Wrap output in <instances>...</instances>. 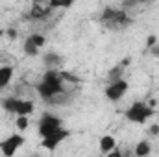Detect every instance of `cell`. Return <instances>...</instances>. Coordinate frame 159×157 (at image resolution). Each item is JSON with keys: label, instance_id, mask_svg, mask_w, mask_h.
<instances>
[{"label": "cell", "instance_id": "ba28073f", "mask_svg": "<svg viewBox=\"0 0 159 157\" xmlns=\"http://www.w3.org/2000/svg\"><path fill=\"white\" fill-rule=\"evenodd\" d=\"M52 11H54V9H52L48 4H46V6H43V4H34L32 9H30V13H28V19H34V20H44Z\"/></svg>", "mask_w": 159, "mask_h": 157}, {"label": "cell", "instance_id": "484cf974", "mask_svg": "<svg viewBox=\"0 0 159 157\" xmlns=\"http://www.w3.org/2000/svg\"><path fill=\"white\" fill-rule=\"evenodd\" d=\"M150 52H152V56H154V57H159V44H156L154 48H150Z\"/></svg>", "mask_w": 159, "mask_h": 157}, {"label": "cell", "instance_id": "d4e9b609", "mask_svg": "<svg viewBox=\"0 0 159 157\" xmlns=\"http://www.w3.org/2000/svg\"><path fill=\"white\" fill-rule=\"evenodd\" d=\"M129 63H131V57H126V59H124V61H120L119 65H120V67H122V69H126V67H128V65H129Z\"/></svg>", "mask_w": 159, "mask_h": 157}, {"label": "cell", "instance_id": "d6986e66", "mask_svg": "<svg viewBox=\"0 0 159 157\" xmlns=\"http://www.w3.org/2000/svg\"><path fill=\"white\" fill-rule=\"evenodd\" d=\"M61 79H63V81H70V83H80L78 76H74V74L69 72V70H61Z\"/></svg>", "mask_w": 159, "mask_h": 157}, {"label": "cell", "instance_id": "7c38bea8", "mask_svg": "<svg viewBox=\"0 0 159 157\" xmlns=\"http://www.w3.org/2000/svg\"><path fill=\"white\" fill-rule=\"evenodd\" d=\"M43 63H44L46 70H52V69H56L57 65H61V57H59L56 52H50V54H44Z\"/></svg>", "mask_w": 159, "mask_h": 157}, {"label": "cell", "instance_id": "e0dca14e", "mask_svg": "<svg viewBox=\"0 0 159 157\" xmlns=\"http://www.w3.org/2000/svg\"><path fill=\"white\" fill-rule=\"evenodd\" d=\"M28 39L32 41V44H35L37 48H43V46L46 44V37H44V35H41V34H32Z\"/></svg>", "mask_w": 159, "mask_h": 157}, {"label": "cell", "instance_id": "5bb4252c", "mask_svg": "<svg viewBox=\"0 0 159 157\" xmlns=\"http://www.w3.org/2000/svg\"><path fill=\"white\" fill-rule=\"evenodd\" d=\"M122 74H124V69H122L120 65H117V67H113V69L107 72V81H109V83H115V81H119V79H124Z\"/></svg>", "mask_w": 159, "mask_h": 157}, {"label": "cell", "instance_id": "6da1fadb", "mask_svg": "<svg viewBox=\"0 0 159 157\" xmlns=\"http://www.w3.org/2000/svg\"><path fill=\"white\" fill-rule=\"evenodd\" d=\"M35 89H37L39 96L46 102H52L54 98L65 94L67 87H65V81L61 79V70H56V69L46 70L43 74V81L35 85Z\"/></svg>", "mask_w": 159, "mask_h": 157}, {"label": "cell", "instance_id": "9a60e30c", "mask_svg": "<svg viewBox=\"0 0 159 157\" xmlns=\"http://www.w3.org/2000/svg\"><path fill=\"white\" fill-rule=\"evenodd\" d=\"M22 50H24V54H26L28 57H35V56L39 54V48H37L35 44H32V41H30V39L24 41V44H22Z\"/></svg>", "mask_w": 159, "mask_h": 157}, {"label": "cell", "instance_id": "4fadbf2b", "mask_svg": "<svg viewBox=\"0 0 159 157\" xmlns=\"http://www.w3.org/2000/svg\"><path fill=\"white\" fill-rule=\"evenodd\" d=\"M152 152V144L148 141H139L135 146V157H148Z\"/></svg>", "mask_w": 159, "mask_h": 157}, {"label": "cell", "instance_id": "5b68a950", "mask_svg": "<svg viewBox=\"0 0 159 157\" xmlns=\"http://www.w3.org/2000/svg\"><path fill=\"white\" fill-rule=\"evenodd\" d=\"M61 118H57L52 113H44L43 117L39 118V124H37V131H39L41 139H46L48 135H52L54 131L61 129Z\"/></svg>", "mask_w": 159, "mask_h": 157}, {"label": "cell", "instance_id": "30bf717a", "mask_svg": "<svg viewBox=\"0 0 159 157\" xmlns=\"http://www.w3.org/2000/svg\"><path fill=\"white\" fill-rule=\"evenodd\" d=\"M13 74H15V69L11 65H2L0 67V89H6L11 83Z\"/></svg>", "mask_w": 159, "mask_h": 157}, {"label": "cell", "instance_id": "52a82bcc", "mask_svg": "<svg viewBox=\"0 0 159 157\" xmlns=\"http://www.w3.org/2000/svg\"><path fill=\"white\" fill-rule=\"evenodd\" d=\"M70 135V131L69 129H65V128H61V129H57V131H54L52 135H48L46 139H41V146L43 148H46V150H50V152H54L67 137Z\"/></svg>", "mask_w": 159, "mask_h": 157}, {"label": "cell", "instance_id": "cb8c5ba5", "mask_svg": "<svg viewBox=\"0 0 159 157\" xmlns=\"http://www.w3.org/2000/svg\"><path fill=\"white\" fill-rule=\"evenodd\" d=\"M6 34H7V37H9V39H17V30H15V28H9Z\"/></svg>", "mask_w": 159, "mask_h": 157}, {"label": "cell", "instance_id": "3957f363", "mask_svg": "<svg viewBox=\"0 0 159 157\" xmlns=\"http://www.w3.org/2000/svg\"><path fill=\"white\" fill-rule=\"evenodd\" d=\"M100 20H102L107 28H126V26L131 24V19H129V15H128L124 9L109 7V6L102 11Z\"/></svg>", "mask_w": 159, "mask_h": 157}, {"label": "cell", "instance_id": "603a6c76", "mask_svg": "<svg viewBox=\"0 0 159 157\" xmlns=\"http://www.w3.org/2000/svg\"><path fill=\"white\" fill-rule=\"evenodd\" d=\"M106 157H124V155H122V152H120L119 148H115L113 152H109V154H107Z\"/></svg>", "mask_w": 159, "mask_h": 157}, {"label": "cell", "instance_id": "7a4b0ae2", "mask_svg": "<svg viewBox=\"0 0 159 157\" xmlns=\"http://www.w3.org/2000/svg\"><path fill=\"white\" fill-rule=\"evenodd\" d=\"M156 115V109L146 104V102H133L126 111H124V118L128 122H133V124H144L148 118H152Z\"/></svg>", "mask_w": 159, "mask_h": 157}, {"label": "cell", "instance_id": "44dd1931", "mask_svg": "<svg viewBox=\"0 0 159 157\" xmlns=\"http://www.w3.org/2000/svg\"><path fill=\"white\" fill-rule=\"evenodd\" d=\"M156 44H157V37H156V35H148V37H146V48H148V50L154 48Z\"/></svg>", "mask_w": 159, "mask_h": 157}, {"label": "cell", "instance_id": "8fae6325", "mask_svg": "<svg viewBox=\"0 0 159 157\" xmlns=\"http://www.w3.org/2000/svg\"><path fill=\"white\" fill-rule=\"evenodd\" d=\"M98 146H100V152L104 155H107L109 152H113L117 148V141H115L113 135H104V137H100V144Z\"/></svg>", "mask_w": 159, "mask_h": 157}, {"label": "cell", "instance_id": "ac0fdd59", "mask_svg": "<svg viewBox=\"0 0 159 157\" xmlns=\"http://www.w3.org/2000/svg\"><path fill=\"white\" fill-rule=\"evenodd\" d=\"M28 117H17V120H15V126H17V129L22 133V131H26L28 129Z\"/></svg>", "mask_w": 159, "mask_h": 157}, {"label": "cell", "instance_id": "8992f818", "mask_svg": "<svg viewBox=\"0 0 159 157\" xmlns=\"http://www.w3.org/2000/svg\"><path fill=\"white\" fill-rule=\"evenodd\" d=\"M128 89H129V83H128L126 79H119V81H115V83H107L104 94H106L107 100H111V102H119L120 98L128 92Z\"/></svg>", "mask_w": 159, "mask_h": 157}, {"label": "cell", "instance_id": "277c9868", "mask_svg": "<svg viewBox=\"0 0 159 157\" xmlns=\"http://www.w3.org/2000/svg\"><path fill=\"white\" fill-rule=\"evenodd\" d=\"M24 142H26V139L22 137V133H11L0 141V152L4 157H13L19 152V148L24 146Z\"/></svg>", "mask_w": 159, "mask_h": 157}, {"label": "cell", "instance_id": "ffe728a7", "mask_svg": "<svg viewBox=\"0 0 159 157\" xmlns=\"http://www.w3.org/2000/svg\"><path fill=\"white\" fill-rule=\"evenodd\" d=\"M48 6H50L52 9H57V7H70L72 2H57V0H50Z\"/></svg>", "mask_w": 159, "mask_h": 157}, {"label": "cell", "instance_id": "7402d4cb", "mask_svg": "<svg viewBox=\"0 0 159 157\" xmlns=\"http://www.w3.org/2000/svg\"><path fill=\"white\" fill-rule=\"evenodd\" d=\"M148 133H150V135H154V137H157V135H159V124H152V126H150V129H148Z\"/></svg>", "mask_w": 159, "mask_h": 157}, {"label": "cell", "instance_id": "2e32d148", "mask_svg": "<svg viewBox=\"0 0 159 157\" xmlns=\"http://www.w3.org/2000/svg\"><path fill=\"white\" fill-rule=\"evenodd\" d=\"M2 107L7 111V113H11V115H15V104H17V98H13V96H9V98H4L2 102Z\"/></svg>", "mask_w": 159, "mask_h": 157}, {"label": "cell", "instance_id": "4316f807", "mask_svg": "<svg viewBox=\"0 0 159 157\" xmlns=\"http://www.w3.org/2000/svg\"><path fill=\"white\" fill-rule=\"evenodd\" d=\"M30 157H41V155H39V154H32Z\"/></svg>", "mask_w": 159, "mask_h": 157}, {"label": "cell", "instance_id": "9c48e42d", "mask_svg": "<svg viewBox=\"0 0 159 157\" xmlns=\"http://www.w3.org/2000/svg\"><path fill=\"white\" fill-rule=\"evenodd\" d=\"M32 113H34V102H30V100H19L17 98L15 115L17 117H30Z\"/></svg>", "mask_w": 159, "mask_h": 157}]
</instances>
